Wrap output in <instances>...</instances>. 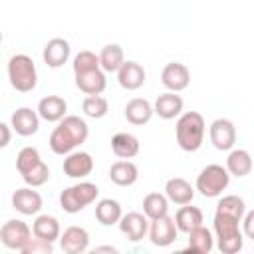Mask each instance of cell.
Returning <instances> with one entry per match:
<instances>
[{
    "mask_svg": "<svg viewBox=\"0 0 254 254\" xmlns=\"http://www.w3.org/2000/svg\"><path fill=\"white\" fill-rule=\"evenodd\" d=\"M87 123L77 115H67L60 119V125L50 135V149L56 155H67L77 145L85 143L87 139Z\"/></svg>",
    "mask_w": 254,
    "mask_h": 254,
    "instance_id": "6da1fadb",
    "label": "cell"
},
{
    "mask_svg": "<svg viewBox=\"0 0 254 254\" xmlns=\"http://www.w3.org/2000/svg\"><path fill=\"white\" fill-rule=\"evenodd\" d=\"M175 133H177V143L183 151H189V153L198 151L200 145H202V139H204V119H202V115L196 113V111H187L185 115L179 117Z\"/></svg>",
    "mask_w": 254,
    "mask_h": 254,
    "instance_id": "7a4b0ae2",
    "label": "cell"
},
{
    "mask_svg": "<svg viewBox=\"0 0 254 254\" xmlns=\"http://www.w3.org/2000/svg\"><path fill=\"white\" fill-rule=\"evenodd\" d=\"M8 79L16 91H22V93L32 91L38 83V71H36L34 60L26 54L12 56L8 62Z\"/></svg>",
    "mask_w": 254,
    "mask_h": 254,
    "instance_id": "3957f363",
    "label": "cell"
},
{
    "mask_svg": "<svg viewBox=\"0 0 254 254\" xmlns=\"http://www.w3.org/2000/svg\"><path fill=\"white\" fill-rule=\"evenodd\" d=\"M236 218L216 212L214 214V232L218 238V250L222 254H236L242 250V232L238 228Z\"/></svg>",
    "mask_w": 254,
    "mask_h": 254,
    "instance_id": "277c9868",
    "label": "cell"
},
{
    "mask_svg": "<svg viewBox=\"0 0 254 254\" xmlns=\"http://www.w3.org/2000/svg\"><path fill=\"white\" fill-rule=\"evenodd\" d=\"M99 194V189L93 183H79L73 187H67L62 190L60 194V204L65 212L75 214L79 210H83L87 204H91Z\"/></svg>",
    "mask_w": 254,
    "mask_h": 254,
    "instance_id": "5b68a950",
    "label": "cell"
},
{
    "mask_svg": "<svg viewBox=\"0 0 254 254\" xmlns=\"http://www.w3.org/2000/svg\"><path fill=\"white\" fill-rule=\"evenodd\" d=\"M228 183L230 175L222 165H208L196 177V190L206 198H214L228 187Z\"/></svg>",
    "mask_w": 254,
    "mask_h": 254,
    "instance_id": "8992f818",
    "label": "cell"
},
{
    "mask_svg": "<svg viewBox=\"0 0 254 254\" xmlns=\"http://www.w3.org/2000/svg\"><path fill=\"white\" fill-rule=\"evenodd\" d=\"M30 238H32L30 226L24 220H18V218H12V220L4 222V226L0 228V240L10 250H22Z\"/></svg>",
    "mask_w": 254,
    "mask_h": 254,
    "instance_id": "52a82bcc",
    "label": "cell"
},
{
    "mask_svg": "<svg viewBox=\"0 0 254 254\" xmlns=\"http://www.w3.org/2000/svg\"><path fill=\"white\" fill-rule=\"evenodd\" d=\"M177 224L175 218H171L169 214L159 216L155 220H151V228H149V238L155 246H169L177 240Z\"/></svg>",
    "mask_w": 254,
    "mask_h": 254,
    "instance_id": "ba28073f",
    "label": "cell"
},
{
    "mask_svg": "<svg viewBox=\"0 0 254 254\" xmlns=\"http://www.w3.org/2000/svg\"><path fill=\"white\" fill-rule=\"evenodd\" d=\"M161 81L169 91H183L190 81V71H189V67L185 64L171 62V64H167L163 67Z\"/></svg>",
    "mask_w": 254,
    "mask_h": 254,
    "instance_id": "9c48e42d",
    "label": "cell"
},
{
    "mask_svg": "<svg viewBox=\"0 0 254 254\" xmlns=\"http://www.w3.org/2000/svg\"><path fill=\"white\" fill-rule=\"evenodd\" d=\"M210 143L218 151H228L236 143V129L228 119H214L210 125Z\"/></svg>",
    "mask_w": 254,
    "mask_h": 254,
    "instance_id": "30bf717a",
    "label": "cell"
},
{
    "mask_svg": "<svg viewBox=\"0 0 254 254\" xmlns=\"http://www.w3.org/2000/svg\"><path fill=\"white\" fill-rule=\"evenodd\" d=\"M60 244L65 254H81L89 246V234L81 226H69L60 236Z\"/></svg>",
    "mask_w": 254,
    "mask_h": 254,
    "instance_id": "8fae6325",
    "label": "cell"
},
{
    "mask_svg": "<svg viewBox=\"0 0 254 254\" xmlns=\"http://www.w3.org/2000/svg\"><path fill=\"white\" fill-rule=\"evenodd\" d=\"M93 171V159L89 153L77 151V153H67L64 159V173L69 179H83Z\"/></svg>",
    "mask_w": 254,
    "mask_h": 254,
    "instance_id": "7c38bea8",
    "label": "cell"
},
{
    "mask_svg": "<svg viewBox=\"0 0 254 254\" xmlns=\"http://www.w3.org/2000/svg\"><path fill=\"white\" fill-rule=\"evenodd\" d=\"M12 129L22 135V137H30L38 131L40 127V115L36 111H32L30 107H20L12 113Z\"/></svg>",
    "mask_w": 254,
    "mask_h": 254,
    "instance_id": "4fadbf2b",
    "label": "cell"
},
{
    "mask_svg": "<svg viewBox=\"0 0 254 254\" xmlns=\"http://www.w3.org/2000/svg\"><path fill=\"white\" fill-rule=\"evenodd\" d=\"M119 228L121 232L131 240V242H139L145 234H147V216L141 212H127L125 216L121 214L119 218Z\"/></svg>",
    "mask_w": 254,
    "mask_h": 254,
    "instance_id": "5bb4252c",
    "label": "cell"
},
{
    "mask_svg": "<svg viewBox=\"0 0 254 254\" xmlns=\"http://www.w3.org/2000/svg\"><path fill=\"white\" fill-rule=\"evenodd\" d=\"M117 79L125 89H139L145 83V69L137 62H123L117 69Z\"/></svg>",
    "mask_w": 254,
    "mask_h": 254,
    "instance_id": "9a60e30c",
    "label": "cell"
},
{
    "mask_svg": "<svg viewBox=\"0 0 254 254\" xmlns=\"http://www.w3.org/2000/svg\"><path fill=\"white\" fill-rule=\"evenodd\" d=\"M12 206L20 214H36L42 208V196L30 187H24L12 194Z\"/></svg>",
    "mask_w": 254,
    "mask_h": 254,
    "instance_id": "2e32d148",
    "label": "cell"
},
{
    "mask_svg": "<svg viewBox=\"0 0 254 254\" xmlns=\"http://www.w3.org/2000/svg\"><path fill=\"white\" fill-rule=\"evenodd\" d=\"M75 85L79 87V91H83L87 95H99L107 85L105 73L99 67L83 71V73H75Z\"/></svg>",
    "mask_w": 254,
    "mask_h": 254,
    "instance_id": "e0dca14e",
    "label": "cell"
},
{
    "mask_svg": "<svg viewBox=\"0 0 254 254\" xmlns=\"http://www.w3.org/2000/svg\"><path fill=\"white\" fill-rule=\"evenodd\" d=\"M42 56H44V62L50 67L64 65L67 62V58H69V44H67V40H64V38H52L46 44Z\"/></svg>",
    "mask_w": 254,
    "mask_h": 254,
    "instance_id": "ac0fdd59",
    "label": "cell"
},
{
    "mask_svg": "<svg viewBox=\"0 0 254 254\" xmlns=\"http://www.w3.org/2000/svg\"><path fill=\"white\" fill-rule=\"evenodd\" d=\"M65 111H67V103L60 95H48L38 103V115L46 121H60L65 117Z\"/></svg>",
    "mask_w": 254,
    "mask_h": 254,
    "instance_id": "d6986e66",
    "label": "cell"
},
{
    "mask_svg": "<svg viewBox=\"0 0 254 254\" xmlns=\"http://www.w3.org/2000/svg\"><path fill=\"white\" fill-rule=\"evenodd\" d=\"M183 111V99L177 95V91H169L157 97L153 113H157L161 119H175Z\"/></svg>",
    "mask_w": 254,
    "mask_h": 254,
    "instance_id": "ffe728a7",
    "label": "cell"
},
{
    "mask_svg": "<svg viewBox=\"0 0 254 254\" xmlns=\"http://www.w3.org/2000/svg\"><path fill=\"white\" fill-rule=\"evenodd\" d=\"M165 192H167V198L175 204H190V200L194 196V189L190 187V183H187L181 177L169 179L167 187H165Z\"/></svg>",
    "mask_w": 254,
    "mask_h": 254,
    "instance_id": "44dd1931",
    "label": "cell"
},
{
    "mask_svg": "<svg viewBox=\"0 0 254 254\" xmlns=\"http://www.w3.org/2000/svg\"><path fill=\"white\" fill-rule=\"evenodd\" d=\"M151 115H153V105L147 99L135 97V99H131L125 105V117L133 125H145V123H149Z\"/></svg>",
    "mask_w": 254,
    "mask_h": 254,
    "instance_id": "7402d4cb",
    "label": "cell"
},
{
    "mask_svg": "<svg viewBox=\"0 0 254 254\" xmlns=\"http://www.w3.org/2000/svg\"><path fill=\"white\" fill-rule=\"evenodd\" d=\"M32 234L42 238V240H48V242H54L60 238V222L56 216H50V214H40L34 224H32Z\"/></svg>",
    "mask_w": 254,
    "mask_h": 254,
    "instance_id": "603a6c76",
    "label": "cell"
},
{
    "mask_svg": "<svg viewBox=\"0 0 254 254\" xmlns=\"http://www.w3.org/2000/svg\"><path fill=\"white\" fill-rule=\"evenodd\" d=\"M111 151L119 159H133L139 153V139L131 133H117L111 139Z\"/></svg>",
    "mask_w": 254,
    "mask_h": 254,
    "instance_id": "cb8c5ba5",
    "label": "cell"
},
{
    "mask_svg": "<svg viewBox=\"0 0 254 254\" xmlns=\"http://www.w3.org/2000/svg\"><path fill=\"white\" fill-rule=\"evenodd\" d=\"M137 177H139V171L131 161H117L109 169V179L117 187H129L137 181Z\"/></svg>",
    "mask_w": 254,
    "mask_h": 254,
    "instance_id": "d4e9b609",
    "label": "cell"
},
{
    "mask_svg": "<svg viewBox=\"0 0 254 254\" xmlns=\"http://www.w3.org/2000/svg\"><path fill=\"white\" fill-rule=\"evenodd\" d=\"M226 171L234 177H246L252 171V157L244 149H234L226 159Z\"/></svg>",
    "mask_w": 254,
    "mask_h": 254,
    "instance_id": "484cf974",
    "label": "cell"
},
{
    "mask_svg": "<svg viewBox=\"0 0 254 254\" xmlns=\"http://www.w3.org/2000/svg\"><path fill=\"white\" fill-rule=\"evenodd\" d=\"M189 252H194V254H208L214 246L212 242V234L208 228H204L202 224L189 230Z\"/></svg>",
    "mask_w": 254,
    "mask_h": 254,
    "instance_id": "4316f807",
    "label": "cell"
},
{
    "mask_svg": "<svg viewBox=\"0 0 254 254\" xmlns=\"http://www.w3.org/2000/svg\"><path fill=\"white\" fill-rule=\"evenodd\" d=\"M175 224H177V230H181V232H189V230L200 226L202 224V212H200V208L183 204L177 210V214H175Z\"/></svg>",
    "mask_w": 254,
    "mask_h": 254,
    "instance_id": "83f0119b",
    "label": "cell"
},
{
    "mask_svg": "<svg viewBox=\"0 0 254 254\" xmlns=\"http://www.w3.org/2000/svg\"><path fill=\"white\" fill-rule=\"evenodd\" d=\"M95 218L97 222H101L103 226H111L117 224L121 218V204L113 198H103L97 202L95 206Z\"/></svg>",
    "mask_w": 254,
    "mask_h": 254,
    "instance_id": "f1b7e54d",
    "label": "cell"
},
{
    "mask_svg": "<svg viewBox=\"0 0 254 254\" xmlns=\"http://www.w3.org/2000/svg\"><path fill=\"white\" fill-rule=\"evenodd\" d=\"M143 212L151 220H155L159 216H165L169 212V198L161 192H149L143 198Z\"/></svg>",
    "mask_w": 254,
    "mask_h": 254,
    "instance_id": "f546056e",
    "label": "cell"
},
{
    "mask_svg": "<svg viewBox=\"0 0 254 254\" xmlns=\"http://www.w3.org/2000/svg\"><path fill=\"white\" fill-rule=\"evenodd\" d=\"M97 58H99V67H101L103 71H117V69L121 67V64L125 62L123 50H121V46H117V44L105 46Z\"/></svg>",
    "mask_w": 254,
    "mask_h": 254,
    "instance_id": "4dcf8cb0",
    "label": "cell"
},
{
    "mask_svg": "<svg viewBox=\"0 0 254 254\" xmlns=\"http://www.w3.org/2000/svg\"><path fill=\"white\" fill-rule=\"evenodd\" d=\"M216 212L220 214H226V216H232L236 220H242L244 212H246V204L240 196L236 194H228V196H222L216 204Z\"/></svg>",
    "mask_w": 254,
    "mask_h": 254,
    "instance_id": "1f68e13d",
    "label": "cell"
},
{
    "mask_svg": "<svg viewBox=\"0 0 254 254\" xmlns=\"http://www.w3.org/2000/svg\"><path fill=\"white\" fill-rule=\"evenodd\" d=\"M81 107H83V113L87 117H91V119H101L109 111V103L101 95H87L83 99V105Z\"/></svg>",
    "mask_w": 254,
    "mask_h": 254,
    "instance_id": "d6a6232c",
    "label": "cell"
},
{
    "mask_svg": "<svg viewBox=\"0 0 254 254\" xmlns=\"http://www.w3.org/2000/svg\"><path fill=\"white\" fill-rule=\"evenodd\" d=\"M40 161H42V159H40L38 149H34V147H24V149L18 153V157H16V169H18L20 175H26V173H28L30 169H34Z\"/></svg>",
    "mask_w": 254,
    "mask_h": 254,
    "instance_id": "836d02e7",
    "label": "cell"
},
{
    "mask_svg": "<svg viewBox=\"0 0 254 254\" xmlns=\"http://www.w3.org/2000/svg\"><path fill=\"white\" fill-rule=\"evenodd\" d=\"M97 67H99V58L89 50H83L73 58V73H83Z\"/></svg>",
    "mask_w": 254,
    "mask_h": 254,
    "instance_id": "e575fe53",
    "label": "cell"
},
{
    "mask_svg": "<svg viewBox=\"0 0 254 254\" xmlns=\"http://www.w3.org/2000/svg\"><path fill=\"white\" fill-rule=\"evenodd\" d=\"M22 179H24L26 185H30V187H42V185L48 183V179H50V169H48V165H46L44 161H40L34 169H30L26 175H22Z\"/></svg>",
    "mask_w": 254,
    "mask_h": 254,
    "instance_id": "d590c367",
    "label": "cell"
},
{
    "mask_svg": "<svg viewBox=\"0 0 254 254\" xmlns=\"http://www.w3.org/2000/svg\"><path fill=\"white\" fill-rule=\"evenodd\" d=\"M20 252H24V254H52L54 252V246H52V242L34 236V238H30L26 242V246Z\"/></svg>",
    "mask_w": 254,
    "mask_h": 254,
    "instance_id": "8d00e7d4",
    "label": "cell"
},
{
    "mask_svg": "<svg viewBox=\"0 0 254 254\" xmlns=\"http://www.w3.org/2000/svg\"><path fill=\"white\" fill-rule=\"evenodd\" d=\"M252 222H254V212L250 210V212H246V216H244V234H246L248 238H254V230H252Z\"/></svg>",
    "mask_w": 254,
    "mask_h": 254,
    "instance_id": "74e56055",
    "label": "cell"
},
{
    "mask_svg": "<svg viewBox=\"0 0 254 254\" xmlns=\"http://www.w3.org/2000/svg\"><path fill=\"white\" fill-rule=\"evenodd\" d=\"M10 137H12L10 127H8V125H4V123L0 121V149H2V147H6V145L10 143Z\"/></svg>",
    "mask_w": 254,
    "mask_h": 254,
    "instance_id": "f35d334b",
    "label": "cell"
},
{
    "mask_svg": "<svg viewBox=\"0 0 254 254\" xmlns=\"http://www.w3.org/2000/svg\"><path fill=\"white\" fill-rule=\"evenodd\" d=\"M95 252H111V254H113V252H117V250H115L113 246H99V248H95Z\"/></svg>",
    "mask_w": 254,
    "mask_h": 254,
    "instance_id": "ab89813d",
    "label": "cell"
},
{
    "mask_svg": "<svg viewBox=\"0 0 254 254\" xmlns=\"http://www.w3.org/2000/svg\"><path fill=\"white\" fill-rule=\"evenodd\" d=\"M0 42H2V32H0Z\"/></svg>",
    "mask_w": 254,
    "mask_h": 254,
    "instance_id": "60d3db41",
    "label": "cell"
}]
</instances>
